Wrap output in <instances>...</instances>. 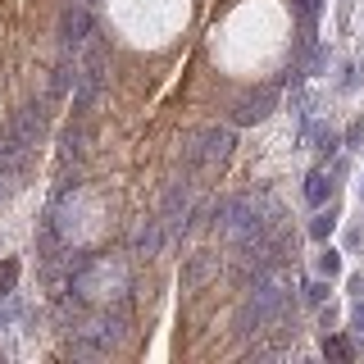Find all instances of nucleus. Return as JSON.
I'll return each mask as SVG.
<instances>
[{
    "label": "nucleus",
    "instance_id": "f257e3e1",
    "mask_svg": "<svg viewBox=\"0 0 364 364\" xmlns=\"http://www.w3.org/2000/svg\"><path fill=\"white\" fill-rule=\"evenodd\" d=\"M269 105H273V91H259L255 100H246V105L237 109V123H259L269 114Z\"/></svg>",
    "mask_w": 364,
    "mask_h": 364
},
{
    "label": "nucleus",
    "instance_id": "f03ea898",
    "mask_svg": "<svg viewBox=\"0 0 364 364\" xmlns=\"http://www.w3.org/2000/svg\"><path fill=\"white\" fill-rule=\"evenodd\" d=\"M87 28H91L87 9L73 5V9H68V46H82V41H87Z\"/></svg>",
    "mask_w": 364,
    "mask_h": 364
},
{
    "label": "nucleus",
    "instance_id": "7ed1b4c3",
    "mask_svg": "<svg viewBox=\"0 0 364 364\" xmlns=\"http://www.w3.org/2000/svg\"><path fill=\"white\" fill-rule=\"evenodd\" d=\"M314 141H318V146H314L318 155H323V159H333V155H337V146H341V136H337L333 128H318V132H314Z\"/></svg>",
    "mask_w": 364,
    "mask_h": 364
},
{
    "label": "nucleus",
    "instance_id": "20e7f679",
    "mask_svg": "<svg viewBox=\"0 0 364 364\" xmlns=\"http://www.w3.org/2000/svg\"><path fill=\"white\" fill-rule=\"evenodd\" d=\"M328 187H333V182H328L323 173H310V187H305V196H310V205H323Z\"/></svg>",
    "mask_w": 364,
    "mask_h": 364
},
{
    "label": "nucleus",
    "instance_id": "39448f33",
    "mask_svg": "<svg viewBox=\"0 0 364 364\" xmlns=\"http://www.w3.org/2000/svg\"><path fill=\"white\" fill-rule=\"evenodd\" d=\"M333 223H337V210H328V214H318V219H314L310 232H314V237H328V232H333Z\"/></svg>",
    "mask_w": 364,
    "mask_h": 364
},
{
    "label": "nucleus",
    "instance_id": "423d86ee",
    "mask_svg": "<svg viewBox=\"0 0 364 364\" xmlns=\"http://www.w3.org/2000/svg\"><path fill=\"white\" fill-rule=\"evenodd\" d=\"M318 269H323L328 278H333V273H341V255H337V250H323V255H318Z\"/></svg>",
    "mask_w": 364,
    "mask_h": 364
},
{
    "label": "nucleus",
    "instance_id": "0eeeda50",
    "mask_svg": "<svg viewBox=\"0 0 364 364\" xmlns=\"http://www.w3.org/2000/svg\"><path fill=\"white\" fill-rule=\"evenodd\" d=\"M296 14H301L305 23H314L318 18V0H296Z\"/></svg>",
    "mask_w": 364,
    "mask_h": 364
},
{
    "label": "nucleus",
    "instance_id": "6e6552de",
    "mask_svg": "<svg viewBox=\"0 0 364 364\" xmlns=\"http://www.w3.org/2000/svg\"><path fill=\"white\" fill-rule=\"evenodd\" d=\"M323 355H350V346H346L341 337H328V341H323Z\"/></svg>",
    "mask_w": 364,
    "mask_h": 364
},
{
    "label": "nucleus",
    "instance_id": "1a4fd4ad",
    "mask_svg": "<svg viewBox=\"0 0 364 364\" xmlns=\"http://www.w3.org/2000/svg\"><path fill=\"white\" fill-rule=\"evenodd\" d=\"M14 273H18L14 264H5V269H0V287H14Z\"/></svg>",
    "mask_w": 364,
    "mask_h": 364
}]
</instances>
